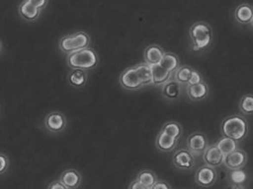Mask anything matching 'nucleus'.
I'll list each match as a JSON object with an SVG mask.
<instances>
[{"mask_svg": "<svg viewBox=\"0 0 253 189\" xmlns=\"http://www.w3.org/2000/svg\"><path fill=\"white\" fill-rule=\"evenodd\" d=\"M220 130L223 136L240 142L248 135L249 125L242 115H230L221 122Z\"/></svg>", "mask_w": 253, "mask_h": 189, "instance_id": "nucleus-1", "label": "nucleus"}, {"mask_svg": "<svg viewBox=\"0 0 253 189\" xmlns=\"http://www.w3.org/2000/svg\"><path fill=\"white\" fill-rule=\"evenodd\" d=\"M193 50L202 52L208 49L212 43L213 33L211 26L204 22H198L192 25L189 30Z\"/></svg>", "mask_w": 253, "mask_h": 189, "instance_id": "nucleus-2", "label": "nucleus"}, {"mask_svg": "<svg viewBox=\"0 0 253 189\" xmlns=\"http://www.w3.org/2000/svg\"><path fill=\"white\" fill-rule=\"evenodd\" d=\"M99 57L92 47L78 51L67 56V64L71 69H81L90 71L98 65Z\"/></svg>", "mask_w": 253, "mask_h": 189, "instance_id": "nucleus-3", "label": "nucleus"}, {"mask_svg": "<svg viewBox=\"0 0 253 189\" xmlns=\"http://www.w3.org/2000/svg\"><path fill=\"white\" fill-rule=\"evenodd\" d=\"M91 38L84 31H78L65 35L59 41V48L64 54H71L89 47Z\"/></svg>", "mask_w": 253, "mask_h": 189, "instance_id": "nucleus-4", "label": "nucleus"}, {"mask_svg": "<svg viewBox=\"0 0 253 189\" xmlns=\"http://www.w3.org/2000/svg\"><path fill=\"white\" fill-rule=\"evenodd\" d=\"M120 85L129 92L138 91L144 87L135 66L127 68L120 74Z\"/></svg>", "mask_w": 253, "mask_h": 189, "instance_id": "nucleus-5", "label": "nucleus"}, {"mask_svg": "<svg viewBox=\"0 0 253 189\" xmlns=\"http://www.w3.org/2000/svg\"><path fill=\"white\" fill-rule=\"evenodd\" d=\"M173 165L181 170H191L195 163V155L188 148H182L174 152L172 158Z\"/></svg>", "mask_w": 253, "mask_h": 189, "instance_id": "nucleus-6", "label": "nucleus"}, {"mask_svg": "<svg viewBox=\"0 0 253 189\" xmlns=\"http://www.w3.org/2000/svg\"><path fill=\"white\" fill-rule=\"evenodd\" d=\"M43 124L48 132L60 133L66 129L67 118L61 112H52L46 115Z\"/></svg>", "mask_w": 253, "mask_h": 189, "instance_id": "nucleus-7", "label": "nucleus"}, {"mask_svg": "<svg viewBox=\"0 0 253 189\" xmlns=\"http://www.w3.org/2000/svg\"><path fill=\"white\" fill-rule=\"evenodd\" d=\"M209 146V139L202 132L192 133L187 139V148L195 156L203 155Z\"/></svg>", "mask_w": 253, "mask_h": 189, "instance_id": "nucleus-8", "label": "nucleus"}, {"mask_svg": "<svg viewBox=\"0 0 253 189\" xmlns=\"http://www.w3.org/2000/svg\"><path fill=\"white\" fill-rule=\"evenodd\" d=\"M195 183L202 188L213 186L217 181V172L215 169L204 165L200 167L195 173Z\"/></svg>", "mask_w": 253, "mask_h": 189, "instance_id": "nucleus-9", "label": "nucleus"}, {"mask_svg": "<svg viewBox=\"0 0 253 189\" xmlns=\"http://www.w3.org/2000/svg\"><path fill=\"white\" fill-rule=\"evenodd\" d=\"M225 157L226 156L219 151L218 146L214 144V145H209L205 152L203 153L202 159H203V162L205 163V165L215 169V168H218L219 166L224 164Z\"/></svg>", "mask_w": 253, "mask_h": 189, "instance_id": "nucleus-10", "label": "nucleus"}, {"mask_svg": "<svg viewBox=\"0 0 253 189\" xmlns=\"http://www.w3.org/2000/svg\"><path fill=\"white\" fill-rule=\"evenodd\" d=\"M247 153L244 150L237 149L236 151L225 157L224 165L229 170L243 169L247 162Z\"/></svg>", "mask_w": 253, "mask_h": 189, "instance_id": "nucleus-11", "label": "nucleus"}, {"mask_svg": "<svg viewBox=\"0 0 253 189\" xmlns=\"http://www.w3.org/2000/svg\"><path fill=\"white\" fill-rule=\"evenodd\" d=\"M165 52L158 45L148 46L144 50V62L150 64L151 66H155L161 64L163 59L165 57Z\"/></svg>", "mask_w": 253, "mask_h": 189, "instance_id": "nucleus-12", "label": "nucleus"}, {"mask_svg": "<svg viewBox=\"0 0 253 189\" xmlns=\"http://www.w3.org/2000/svg\"><path fill=\"white\" fill-rule=\"evenodd\" d=\"M59 181L69 189H77L82 184L83 177L76 169H66L59 177Z\"/></svg>", "mask_w": 253, "mask_h": 189, "instance_id": "nucleus-13", "label": "nucleus"}, {"mask_svg": "<svg viewBox=\"0 0 253 189\" xmlns=\"http://www.w3.org/2000/svg\"><path fill=\"white\" fill-rule=\"evenodd\" d=\"M42 10L31 4L27 0H24L18 6V14L23 20L35 22L41 15Z\"/></svg>", "mask_w": 253, "mask_h": 189, "instance_id": "nucleus-14", "label": "nucleus"}, {"mask_svg": "<svg viewBox=\"0 0 253 189\" xmlns=\"http://www.w3.org/2000/svg\"><path fill=\"white\" fill-rule=\"evenodd\" d=\"M186 92L191 101H201L209 95V85L204 81L199 85H187Z\"/></svg>", "mask_w": 253, "mask_h": 189, "instance_id": "nucleus-15", "label": "nucleus"}, {"mask_svg": "<svg viewBox=\"0 0 253 189\" xmlns=\"http://www.w3.org/2000/svg\"><path fill=\"white\" fill-rule=\"evenodd\" d=\"M177 139L167 135L165 132L160 131L157 136L155 141L156 147L162 152H170L174 150L177 145Z\"/></svg>", "mask_w": 253, "mask_h": 189, "instance_id": "nucleus-16", "label": "nucleus"}, {"mask_svg": "<svg viewBox=\"0 0 253 189\" xmlns=\"http://www.w3.org/2000/svg\"><path fill=\"white\" fill-rule=\"evenodd\" d=\"M234 18L240 24H251L253 19V6L249 3H241L234 11Z\"/></svg>", "mask_w": 253, "mask_h": 189, "instance_id": "nucleus-17", "label": "nucleus"}, {"mask_svg": "<svg viewBox=\"0 0 253 189\" xmlns=\"http://www.w3.org/2000/svg\"><path fill=\"white\" fill-rule=\"evenodd\" d=\"M181 86L179 83L171 79L162 86V95L169 101L176 100L181 94Z\"/></svg>", "mask_w": 253, "mask_h": 189, "instance_id": "nucleus-18", "label": "nucleus"}, {"mask_svg": "<svg viewBox=\"0 0 253 189\" xmlns=\"http://www.w3.org/2000/svg\"><path fill=\"white\" fill-rule=\"evenodd\" d=\"M152 71H153L152 85H154V86H161L162 87L163 85L173 78V73L170 71H167L160 64L152 66Z\"/></svg>", "mask_w": 253, "mask_h": 189, "instance_id": "nucleus-19", "label": "nucleus"}, {"mask_svg": "<svg viewBox=\"0 0 253 189\" xmlns=\"http://www.w3.org/2000/svg\"><path fill=\"white\" fill-rule=\"evenodd\" d=\"M69 85L76 89L83 88L87 82L86 71L81 69H72L68 76Z\"/></svg>", "mask_w": 253, "mask_h": 189, "instance_id": "nucleus-20", "label": "nucleus"}, {"mask_svg": "<svg viewBox=\"0 0 253 189\" xmlns=\"http://www.w3.org/2000/svg\"><path fill=\"white\" fill-rule=\"evenodd\" d=\"M135 68L144 86L152 85V81H153L152 66L144 62V63L136 64Z\"/></svg>", "mask_w": 253, "mask_h": 189, "instance_id": "nucleus-21", "label": "nucleus"}, {"mask_svg": "<svg viewBox=\"0 0 253 189\" xmlns=\"http://www.w3.org/2000/svg\"><path fill=\"white\" fill-rule=\"evenodd\" d=\"M136 179L150 189L158 182V176L151 169H142Z\"/></svg>", "mask_w": 253, "mask_h": 189, "instance_id": "nucleus-22", "label": "nucleus"}, {"mask_svg": "<svg viewBox=\"0 0 253 189\" xmlns=\"http://www.w3.org/2000/svg\"><path fill=\"white\" fill-rule=\"evenodd\" d=\"M160 65L167 71L174 73V71L180 67V60L176 54L173 53H165V57L163 59Z\"/></svg>", "mask_w": 253, "mask_h": 189, "instance_id": "nucleus-23", "label": "nucleus"}, {"mask_svg": "<svg viewBox=\"0 0 253 189\" xmlns=\"http://www.w3.org/2000/svg\"><path fill=\"white\" fill-rule=\"evenodd\" d=\"M194 71L193 68L188 65H182L178 68L173 73V79L177 82L180 85H188L189 78L191 77L192 72Z\"/></svg>", "mask_w": 253, "mask_h": 189, "instance_id": "nucleus-24", "label": "nucleus"}, {"mask_svg": "<svg viewBox=\"0 0 253 189\" xmlns=\"http://www.w3.org/2000/svg\"><path fill=\"white\" fill-rule=\"evenodd\" d=\"M216 145L218 146V148L219 149V151L222 152L224 155L226 156L232 153V152L236 151L238 147V142L236 140H234L233 139H230L227 137L223 136L221 139H219Z\"/></svg>", "mask_w": 253, "mask_h": 189, "instance_id": "nucleus-25", "label": "nucleus"}, {"mask_svg": "<svg viewBox=\"0 0 253 189\" xmlns=\"http://www.w3.org/2000/svg\"><path fill=\"white\" fill-rule=\"evenodd\" d=\"M161 131L177 140L180 139L182 134V127L180 123L176 122H166L165 125L163 126Z\"/></svg>", "mask_w": 253, "mask_h": 189, "instance_id": "nucleus-26", "label": "nucleus"}, {"mask_svg": "<svg viewBox=\"0 0 253 189\" xmlns=\"http://www.w3.org/2000/svg\"><path fill=\"white\" fill-rule=\"evenodd\" d=\"M240 110L246 115H253V94H247L240 99L239 103Z\"/></svg>", "mask_w": 253, "mask_h": 189, "instance_id": "nucleus-27", "label": "nucleus"}, {"mask_svg": "<svg viewBox=\"0 0 253 189\" xmlns=\"http://www.w3.org/2000/svg\"><path fill=\"white\" fill-rule=\"evenodd\" d=\"M247 179V173L245 172L243 169L231 170L230 180H231V183H233V186H242L244 183H246Z\"/></svg>", "mask_w": 253, "mask_h": 189, "instance_id": "nucleus-28", "label": "nucleus"}, {"mask_svg": "<svg viewBox=\"0 0 253 189\" xmlns=\"http://www.w3.org/2000/svg\"><path fill=\"white\" fill-rule=\"evenodd\" d=\"M202 82H203V78H202V75L198 71L194 69V71L192 72L191 77L189 78V81H188L187 85H199Z\"/></svg>", "mask_w": 253, "mask_h": 189, "instance_id": "nucleus-29", "label": "nucleus"}, {"mask_svg": "<svg viewBox=\"0 0 253 189\" xmlns=\"http://www.w3.org/2000/svg\"><path fill=\"white\" fill-rule=\"evenodd\" d=\"M0 159H1V169H0V174L3 175L4 173L7 172V169L9 167V158L6 155L1 154L0 155Z\"/></svg>", "mask_w": 253, "mask_h": 189, "instance_id": "nucleus-30", "label": "nucleus"}, {"mask_svg": "<svg viewBox=\"0 0 253 189\" xmlns=\"http://www.w3.org/2000/svg\"><path fill=\"white\" fill-rule=\"evenodd\" d=\"M31 4H33L35 7H37L39 10H44L46 7L48 6V1L49 0H27Z\"/></svg>", "mask_w": 253, "mask_h": 189, "instance_id": "nucleus-31", "label": "nucleus"}, {"mask_svg": "<svg viewBox=\"0 0 253 189\" xmlns=\"http://www.w3.org/2000/svg\"><path fill=\"white\" fill-rule=\"evenodd\" d=\"M47 189H69L67 187L63 184V183H61L60 181H54V182H52L51 183H49L48 184V188Z\"/></svg>", "mask_w": 253, "mask_h": 189, "instance_id": "nucleus-32", "label": "nucleus"}, {"mask_svg": "<svg viewBox=\"0 0 253 189\" xmlns=\"http://www.w3.org/2000/svg\"><path fill=\"white\" fill-rule=\"evenodd\" d=\"M151 189H171V187L165 181H158Z\"/></svg>", "mask_w": 253, "mask_h": 189, "instance_id": "nucleus-33", "label": "nucleus"}, {"mask_svg": "<svg viewBox=\"0 0 253 189\" xmlns=\"http://www.w3.org/2000/svg\"><path fill=\"white\" fill-rule=\"evenodd\" d=\"M128 189H150L146 186H144V184H142L140 182H138L137 179L134 180L132 183L129 185Z\"/></svg>", "mask_w": 253, "mask_h": 189, "instance_id": "nucleus-34", "label": "nucleus"}, {"mask_svg": "<svg viewBox=\"0 0 253 189\" xmlns=\"http://www.w3.org/2000/svg\"><path fill=\"white\" fill-rule=\"evenodd\" d=\"M232 189H245L243 186H233Z\"/></svg>", "mask_w": 253, "mask_h": 189, "instance_id": "nucleus-35", "label": "nucleus"}, {"mask_svg": "<svg viewBox=\"0 0 253 189\" xmlns=\"http://www.w3.org/2000/svg\"><path fill=\"white\" fill-rule=\"evenodd\" d=\"M251 25H252V27L253 28V21H252V23H251Z\"/></svg>", "mask_w": 253, "mask_h": 189, "instance_id": "nucleus-36", "label": "nucleus"}]
</instances>
